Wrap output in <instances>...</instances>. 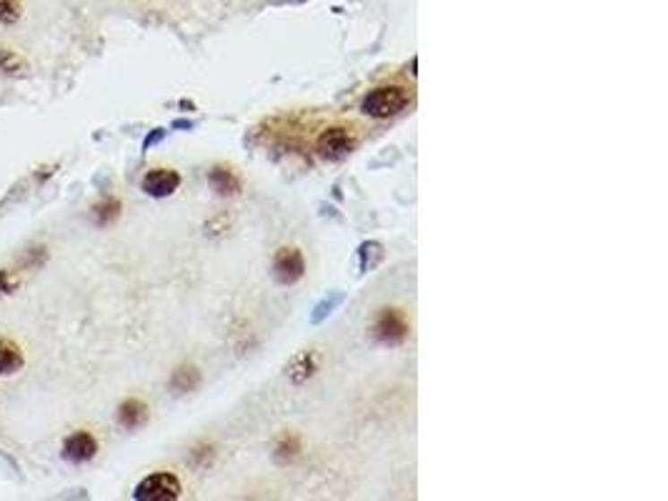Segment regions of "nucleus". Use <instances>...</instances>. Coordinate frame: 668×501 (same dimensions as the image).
<instances>
[{
    "mask_svg": "<svg viewBox=\"0 0 668 501\" xmlns=\"http://www.w3.org/2000/svg\"><path fill=\"white\" fill-rule=\"evenodd\" d=\"M25 358L23 351L11 341V339H0V376H13L23 368Z\"/></svg>",
    "mask_w": 668,
    "mask_h": 501,
    "instance_id": "9b49d317",
    "label": "nucleus"
},
{
    "mask_svg": "<svg viewBox=\"0 0 668 501\" xmlns=\"http://www.w3.org/2000/svg\"><path fill=\"white\" fill-rule=\"evenodd\" d=\"M201 386V371L193 364H181L170 374V389L176 393L195 392Z\"/></svg>",
    "mask_w": 668,
    "mask_h": 501,
    "instance_id": "9d476101",
    "label": "nucleus"
},
{
    "mask_svg": "<svg viewBox=\"0 0 668 501\" xmlns=\"http://www.w3.org/2000/svg\"><path fill=\"white\" fill-rule=\"evenodd\" d=\"M98 453V439L90 431H75L63 441V459L71 464H88Z\"/></svg>",
    "mask_w": 668,
    "mask_h": 501,
    "instance_id": "0eeeda50",
    "label": "nucleus"
},
{
    "mask_svg": "<svg viewBox=\"0 0 668 501\" xmlns=\"http://www.w3.org/2000/svg\"><path fill=\"white\" fill-rule=\"evenodd\" d=\"M23 18L21 0H0V25H15Z\"/></svg>",
    "mask_w": 668,
    "mask_h": 501,
    "instance_id": "dca6fc26",
    "label": "nucleus"
},
{
    "mask_svg": "<svg viewBox=\"0 0 668 501\" xmlns=\"http://www.w3.org/2000/svg\"><path fill=\"white\" fill-rule=\"evenodd\" d=\"M301 452H304V446H301V439L295 434H283L276 441V446H273V453H276V459H278L280 464H288L293 459H298Z\"/></svg>",
    "mask_w": 668,
    "mask_h": 501,
    "instance_id": "f8f14e48",
    "label": "nucleus"
},
{
    "mask_svg": "<svg viewBox=\"0 0 668 501\" xmlns=\"http://www.w3.org/2000/svg\"><path fill=\"white\" fill-rule=\"evenodd\" d=\"M408 103H411V91L390 83V86H378L373 91H368L364 100H361V110L368 118L386 121V118H393L401 110L408 108Z\"/></svg>",
    "mask_w": 668,
    "mask_h": 501,
    "instance_id": "f257e3e1",
    "label": "nucleus"
},
{
    "mask_svg": "<svg viewBox=\"0 0 668 501\" xmlns=\"http://www.w3.org/2000/svg\"><path fill=\"white\" fill-rule=\"evenodd\" d=\"M213 446L210 444H201V446H195L193 452H191V459H193L198 466H208L210 464V459H213Z\"/></svg>",
    "mask_w": 668,
    "mask_h": 501,
    "instance_id": "a211bd4d",
    "label": "nucleus"
},
{
    "mask_svg": "<svg viewBox=\"0 0 668 501\" xmlns=\"http://www.w3.org/2000/svg\"><path fill=\"white\" fill-rule=\"evenodd\" d=\"M208 181L216 188L218 196H238L241 188H244L238 173L233 171V168H228V166H213L210 173H208Z\"/></svg>",
    "mask_w": 668,
    "mask_h": 501,
    "instance_id": "6e6552de",
    "label": "nucleus"
},
{
    "mask_svg": "<svg viewBox=\"0 0 668 501\" xmlns=\"http://www.w3.org/2000/svg\"><path fill=\"white\" fill-rule=\"evenodd\" d=\"M143 194L150 198H168L181 188V173L173 168H150L141 181Z\"/></svg>",
    "mask_w": 668,
    "mask_h": 501,
    "instance_id": "423d86ee",
    "label": "nucleus"
},
{
    "mask_svg": "<svg viewBox=\"0 0 668 501\" xmlns=\"http://www.w3.org/2000/svg\"><path fill=\"white\" fill-rule=\"evenodd\" d=\"M46 256H48V254H46V248H43V246H40V248H38V246L28 248V251L23 254V269H38V266H43Z\"/></svg>",
    "mask_w": 668,
    "mask_h": 501,
    "instance_id": "f3484780",
    "label": "nucleus"
},
{
    "mask_svg": "<svg viewBox=\"0 0 668 501\" xmlns=\"http://www.w3.org/2000/svg\"><path fill=\"white\" fill-rule=\"evenodd\" d=\"M163 135H166V131H163V128H153V134L148 135L146 141H143V151H148L150 146H156L158 141H163Z\"/></svg>",
    "mask_w": 668,
    "mask_h": 501,
    "instance_id": "aec40b11",
    "label": "nucleus"
},
{
    "mask_svg": "<svg viewBox=\"0 0 668 501\" xmlns=\"http://www.w3.org/2000/svg\"><path fill=\"white\" fill-rule=\"evenodd\" d=\"M28 71V63L11 48H0V75L8 78H21Z\"/></svg>",
    "mask_w": 668,
    "mask_h": 501,
    "instance_id": "ddd939ff",
    "label": "nucleus"
},
{
    "mask_svg": "<svg viewBox=\"0 0 668 501\" xmlns=\"http://www.w3.org/2000/svg\"><path fill=\"white\" fill-rule=\"evenodd\" d=\"M121 211L123 203L118 198H103L100 203L93 206V220H96L98 226H108V223H113V220L121 216Z\"/></svg>",
    "mask_w": 668,
    "mask_h": 501,
    "instance_id": "4468645a",
    "label": "nucleus"
},
{
    "mask_svg": "<svg viewBox=\"0 0 668 501\" xmlns=\"http://www.w3.org/2000/svg\"><path fill=\"white\" fill-rule=\"evenodd\" d=\"M355 135H353L351 128H343V125H330L326 128L323 134L318 135V153H321V159L326 160H340L346 159L348 153H351L353 148H355Z\"/></svg>",
    "mask_w": 668,
    "mask_h": 501,
    "instance_id": "20e7f679",
    "label": "nucleus"
},
{
    "mask_svg": "<svg viewBox=\"0 0 668 501\" xmlns=\"http://www.w3.org/2000/svg\"><path fill=\"white\" fill-rule=\"evenodd\" d=\"M183 487L181 479L170 471H156L148 474L146 479L138 481V487L133 489L135 501H176L181 499Z\"/></svg>",
    "mask_w": 668,
    "mask_h": 501,
    "instance_id": "f03ea898",
    "label": "nucleus"
},
{
    "mask_svg": "<svg viewBox=\"0 0 668 501\" xmlns=\"http://www.w3.org/2000/svg\"><path fill=\"white\" fill-rule=\"evenodd\" d=\"M273 273L283 286H293L305 276V258L301 248L295 246H283L276 258H273Z\"/></svg>",
    "mask_w": 668,
    "mask_h": 501,
    "instance_id": "39448f33",
    "label": "nucleus"
},
{
    "mask_svg": "<svg viewBox=\"0 0 668 501\" xmlns=\"http://www.w3.org/2000/svg\"><path fill=\"white\" fill-rule=\"evenodd\" d=\"M148 421V403L141 399H125L118 406V424L128 431L141 428Z\"/></svg>",
    "mask_w": 668,
    "mask_h": 501,
    "instance_id": "1a4fd4ad",
    "label": "nucleus"
},
{
    "mask_svg": "<svg viewBox=\"0 0 668 501\" xmlns=\"http://www.w3.org/2000/svg\"><path fill=\"white\" fill-rule=\"evenodd\" d=\"M313 371H316V358H313V354H298L295 358H293V364H291V376L293 381H304L308 379V376H313Z\"/></svg>",
    "mask_w": 668,
    "mask_h": 501,
    "instance_id": "2eb2a0df",
    "label": "nucleus"
},
{
    "mask_svg": "<svg viewBox=\"0 0 668 501\" xmlns=\"http://www.w3.org/2000/svg\"><path fill=\"white\" fill-rule=\"evenodd\" d=\"M13 289H15V279L11 276V271H0V296H8L13 294Z\"/></svg>",
    "mask_w": 668,
    "mask_h": 501,
    "instance_id": "6ab92c4d",
    "label": "nucleus"
},
{
    "mask_svg": "<svg viewBox=\"0 0 668 501\" xmlns=\"http://www.w3.org/2000/svg\"><path fill=\"white\" fill-rule=\"evenodd\" d=\"M411 324L401 308H381L373 321V336L386 346H398L408 339Z\"/></svg>",
    "mask_w": 668,
    "mask_h": 501,
    "instance_id": "7ed1b4c3",
    "label": "nucleus"
}]
</instances>
